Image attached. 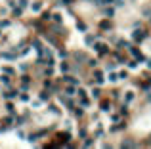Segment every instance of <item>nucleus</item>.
Wrapping results in <instances>:
<instances>
[{"instance_id": "423d86ee", "label": "nucleus", "mask_w": 151, "mask_h": 149, "mask_svg": "<svg viewBox=\"0 0 151 149\" xmlns=\"http://www.w3.org/2000/svg\"><path fill=\"white\" fill-rule=\"evenodd\" d=\"M90 96H92V98H100V90H98V88H94Z\"/></svg>"}, {"instance_id": "0eeeda50", "label": "nucleus", "mask_w": 151, "mask_h": 149, "mask_svg": "<svg viewBox=\"0 0 151 149\" xmlns=\"http://www.w3.org/2000/svg\"><path fill=\"white\" fill-rule=\"evenodd\" d=\"M126 65H128L130 69H136V65H138V63H136V61H134V59H132V61H128V63H126Z\"/></svg>"}, {"instance_id": "f03ea898", "label": "nucleus", "mask_w": 151, "mask_h": 149, "mask_svg": "<svg viewBox=\"0 0 151 149\" xmlns=\"http://www.w3.org/2000/svg\"><path fill=\"white\" fill-rule=\"evenodd\" d=\"M94 77H96V84H103V82H105V77H103V73L101 71H96L94 73Z\"/></svg>"}, {"instance_id": "6e6552de", "label": "nucleus", "mask_w": 151, "mask_h": 149, "mask_svg": "<svg viewBox=\"0 0 151 149\" xmlns=\"http://www.w3.org/2000/svg\"><path fill=\"white\" fill-rule=\"evenodd\" d=\"M147 67H149V69H151V59H147Z\"/></svg>"}, {"instance_id": "39448f33", "label": "nucleus", "mask_w": 151, "mask_h": 149, "mask_svg": "<svg viewBox=\"0 0 151 149\" xmlns=\"http://www.w3.org/2000/svg\"><path fill=\"white\" fill-rule=\"evenodd\" d=\"M109 109H111V103H107V101L101 103V111H109Z\"/></svg>"}, {"instance_id": "f257e3e1", "label": "nucleus", "mask_w": 151, "mask_h": 149, "mask_svg": "<svg viewBox=\"0 0 151 149\" xmlns=\"http://www.w3.org/2000/svg\"><path fill=\"white\" fill-rule=\"evenodd\" d=\"M44 6H46L44 0H35V2H31V4H29V10H31L33 14H40L42 10H44Z\"/></svg>"}, {"instance_id": "7ed1b4c3", "label": "nucleus", "mask_w": 151, "mask_h": 149, "mask_svg": "<svg viewBox=\"0 0 151 149\" xmlns=\"http://www.w3.org/2000/svg\"><path fill=\"white\" fill-rule=\"evenodd\" d=\"M107 80H109V82H117V80H119V75H117V73H111L109 77H107Z\"/></svg>"}, {"instance_id": "20e7f679", "label": "nucleus", "mask_w": 151, "mask_h": 149, "mask_svg": "<svg viewBox=\"0 0 151 149\" xmlns=\"http://www.w3.org/2000/svg\"><path fill=\"white\" fill-rule=\"evenodd\" d=\"M134 99V92H126V96H124V101L128 103V101H132Z\"/></svg>"}]
</instances>
